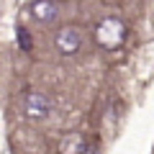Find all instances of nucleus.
Segmentation results:
<instances>
[{
    "label": "nucleus",
    "mask_w": 154,
    "mask_h": 154,
    "mask_svg": "<svg viewBox=\"0 0 154 154\" xmlns=\"http://www.w3.org/2000/svg\"><path fill=\"white\" fill-rule=\"evenodd\" d=\"M18 38H21V46H23V49H31V38H28V33H23V31H18Z\"/></svg>",
    "instance_id": "obj_4"
},
{
    "label": "nucleus",
    "mask_w": 154,
    "mask_h": 154,
    "mask_svg": "<svg viewBox=\"0 0 154 154\" xmlns=\"http://www.w3.org/2000/svg\"><path fill=\"white\" fill-rule=\"evenodd\" d=\"M57 49L62 54H77L82 49V33L77 31L75 26H67L57 33Z\"/></svg>",
    "instance_id": "obj_1"
},
{
    "label": "nucleus",
    "mask_w": 154,
    "mask_h": 154,
    "mask_svg": "<svg viewBox=\"0 0 154 154\" xmlns=\"http://www.w3.org/2000/svg\"><path fill=\"white\" fill-rule=\"evenodd\" d=\"M51 110V103L41 93H28L26 95V116L28 118H46Z\"/></svg>",
    "instance_id": "obj_2"
},
{
    "label": "nucleus",
    "mask_w": 154,
    "mask_h": 154,
    "mask_svg": "<svg viewBox=\"0 0 154 154\" xmlns=\"http://www.w3.org/2000/svg\"><path fill=\"white\" fill-rule=\"evenodd\" d=\"M31 16L38 23H51L57 18V3L54 0H36L31 5Z\"/></svg>",
    "instance_id": "obj_3"
}]
</instances>
